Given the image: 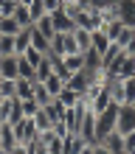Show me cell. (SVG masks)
I'll use <instances>...</instances> for the list:
<instances>
[{
    "label": "cell",
    "mask_w": 135,
    "mask_h": 154,
    "mask_svg": "<svg viewBox=\"0 0 135 154\" xmlns=\"http://www.w3.org/2000/svg\"><path fill=\"white\" fill-rule=\"evenodd\" d=\"M20 109H23V118H34L40 112V104L34 98H20Z\"/></svg>",
    "instance_id": "d4e9b609"
},
{
    "label": "cell",
    "mask_w": 135,
    "mask_h": 154,
    "mask_svg": "<svg viewBox=\"0 0 135 154\" xmlns=\"http://www.w3.org/2000/svg\"><path fill=\"white\" fill-rule=\"evenodd\" d=\"M0 154H8V149H3V146H0Z\"/></svg>",
    "instance_id": "e575fe53"
},
{
    "label": "cell",
    "mask_w": 135,
    "mask_h": 154,
    "mask_svg": "<svg viewBox=\"0 0 135 154\" xmlns=\"http://www.w3.org/2000/svg\"><path fill=\"white\" fill-rule=\"evenodd\" d=\"M90 154H110V151H107L101 143H96V140H93V143H90Z\"/></svg>",
    "instance_id": "1f68e13d"
},
{
    "label": "cell",
    "mask_w": 135,
    "mask_h": 154,
    "mask_svg": "<svg viewBox=\"0 0 135 154\" xmlns=\"http://www.w3.org/2000/svg\"><path fill=\"white\" fill-rule=\"evenodd\" d=\"M0 104H3V95H0Z\"/></svg>",
    "instance_id": "d590c367"
},
{
    "label": "cell",
    "mask_w": 135,
    "mask_h": 154,
    "mask_svg": "<svg viewBox=\"0 0 135 154\" xmlns=\"http://www.w3.org/2000/svg\"><path fill=\"white\" fill-rule=\"evenodd\" d=\"M115 76H124V79L135 76V56H132V53H124V62H121V67H118Z\"/></svg>",
    "instance_id": "603a6c76"
},
{
    "label": "cell",
    "mask_w": 135,
    "mask_h": 154,
    "mask_svg": "<svg viewBox=\"0 0 135 154\" xmlns=\"http://www.w3.org/2000/svg\"><path fill=\"white\" fill-rule=\"evenodd\" d=\"M17 79H34V67H31L23 56H20V76H17Z\"/></svg>",
    "instance_id": "f1b7e54d"
},
{
    "label": "cell",
    "mask_w": 135,
    "mask_h": 154,
    "mask_svg": "<svg viewBox=\"0 0 135 154\" xmlns=\"http://www.w3.org/2000/svg\"><path fill=\"white\" fill-rule=\"evenodd\" d=\"M34 101H37L40 106H45V104L53 101V95L45 90V84H42V81H37V79H34Z\"/></svg>",
    "instance_id": "d6986e66"
},
{
    "label": "cell",
    "mask_w": 135,
    "mask_h": 154,
    "mask_svg": "<svg viewBox=\"0 0 135 154\" xmlns=\"http://www.w3.org/2000/svg\"><path fill=\"white\" fill-rule=\"evenodd\" d=\"M28 48H31V25H28V28H20L14 34V53H17V56H23Z\"/></svg>",
    "instance_id": "9c48e42d"
},
{
    "label": "cell",
    "mask_w": 135,
    "mask_h": 154,
    "mask_svg": "<svg viewBox=\"0 0 135 154\" xmlns=\"http://www.w3.org/2000/svg\"><path fill=\"white\" fill-rule=\"evenodd\" d=\"M0 95L14 98L17 95V79H0Z\"/></svg>",
    "instance_id": "cb8c5ba5"
},
{
    "label": "cell",
    "mask_w": 135,
    "mask_h": 154,
    "mask_svg": "<svg viewBox=\"0 0 135 154\" xmlns=\"http://www.w3.org/2000/svg\"><path fill=\"white\" fill-rule=\"evenodd\" d=\"M90 45H93V51L104 53L107 48H110V37H107L101 28H96V31H90Z\"/></svg>",
    "instance_id": "9a60e30c"
},
{
    "label": "cell",
    "mask_w": 135,
    "mask_h": 154,
    "mask_svg": "<svg viewBox=\"0 0 135 154\" xmlns=\"http://www.w3.org/2000/svg\"><path fill=\"white\" fill-rule=\"evenodd\" d=\"M115 112H118V106H107V109L101 115H96V140L98 137H104L107 132H113L115 129Z\"/></svg>",
    "instance_id": "5b68a950"
},
{
    "label": "cell",
    "mask_w": 135,
    "mask_h": 154,
    "mask_svg": "<svg viewBox=\"0 0 135 154\" xmlns=\"http://www.w3.org/2000/svg\"><path fill=\"white\" fill-rule=\"evenodd\" d=\"M124 53H135V34H132V39L124 45Z\"/></svg>",
    "instance_id": "d6a6232c"
},
{
    "label": "cell",
    "mask_w": 135,
    "mask_h": 154,
    "mask_svg": "<svg viewBox=\"0 0 135 154\" xmlns=\"http://www.w3.org/2000/svg\"><path fill=\"white\" fill-rule=\"evenodd\" d=\"M42 6H45V11H48V14H53L62 6V0H42Z\"/></svg>",
    "instance_id": "4dcf8cb0"
},
{
    "label": "cell",
    "mask_w": 135,
    "mask_h": 154,
    "mask_svg": "<svg viewBox=\"0 0 135 154\" xmlns=\"http://www.w3.org/2000/svg\"><path fill=\"white\" fill-rule=\"evenodd\" d=\"M79 101H82V93H76V90H70V87H65L56 95V104H62V106H76Z\"/></svg>",
    "instance_id": "2e32d148"
},
{
    "label": "cell",
    "mask_w": 135,
    "mask_h": 154,
    "mask_svg": "<svg viewBox=\"0 0 135 154\" xmlns=\"http://www.w3.org/2000/svg\"><path fill=\"white\" fill-rule=\"evenodd\" d=\"M121 87H124V101L132 104V98H135V76H127V79L121 76Z\"/></svg>",
    "instance_id": "4316f807"
},
{
    "label": "cell",
    "mask_w": 135,
    "mask_h": 154,
    "mask_svg": "<svg viewBox=\"0 0 135 154\" xmlns=\"http://www.w3.org/2000/svg\"><path fill=\"white\" fill-rule=\"evenodd\" d=\"M62 65H65V73H79L85 70V53H68L62 56Z\"/></svg>",
    "instance_id": "30bf717a"
},
{
    "label": "cell",
    "mask_w": 135,
    "mask_h": 154,
    "mask_svg": "<svg viewBox=\"0 0 135 154\" xmlns=\"http://www.w3.org/2000/svg\"><path fill=\"white\" fill-rule=\"evenodd\" d=\"M31 48H37V51H42V53H48V48H51V39L45 37V34H40L34 25H31Z\"/></svg>",
    "instance_id": "ffe728a7"
},
{
    "label": "cell",
    "mask_w": 135,
    "mask_h": 154,
    "mask_svg": "<svg viewBox=\"0 0 135 154\" xmlns=\"http://www.w3.org/2000/svg\"><path fill=\"white\" fill-rule=\"evenodd\" d=\"M20 76V56H0V79Z\"/></svg>",
    "instance_id": "52a82bcc"
},
{
    "label": "cell",
    "mask_w": 135,
    "mask_h": 154,
    "mask_svg": "<svg viewBox=\"0 0 135 154\" xmlns=\"http://www.w3.org/2000/svg\"><path fill=\"white\" fill-rule=\"evenodd\" d=\"M115 132H121V134L135 132V106L132 104L118 106V112H115Z\"/></svg>",
    "instance_id": "7a4b0ae2"
},
{
    "label": "cell",
    "mask_w": 135,
    "mask_h": 154,
    "mask_svg": "<svg viewBox=\"0 0 135 154\" xmlns=\"http://www.w3.org/2000/svg\"><path fill=\"white\" fill-rule=\"evenodd\" d=\"M14 20L20 23V28H28V25H34V17H31V8L28 6H23V3H17L14 6Z\"/></svg>",
    "instance_id": "5bb4252c"
},
{
    "label": "cell",
    "mask_w": 135,
    "mask_h": 154,
    "mask_svg": "<svg viewBox=\"0 0 135 154\" xmlns=\"http://www.w3.org/2000/svg\"><path fill=\"white\" fill-rule=\"evenodd\" d=\"M14 143H17L14 126H11V123H0V146H3V149H11Z\"/></svg>",
    "instance_id": "e0dca14e"
},
{
    "label": "cell",
    "mask_w": 135,
    "mask_h": 154,
    "mask_svg": "<svg viewBox=\"0 0 135 154\" xmlns=\"http://www.w3.org/2000/svg\"><path fill=\"white\" fill-rule=\"evenodd\" d=\"M132 106H135V98H132Z\"/></svg>",
    "instance_id": "8d00e7d4"
},
{
    "label": "cell",
    "mask_w": 135,
    "mask_h": 154,
    "mask_svg": "<svg viewBox=\"0 0 135 154\" xmlns=\"http://www.w3.org/2000/svg\"><path fill=\"white\" fill-rule=\"evenodd\" d=\"M70 34H73V39H76L79 53H85V51H90V48H93V45H90V28H79V25H76V28L70 31Z\"/></svg>",
    "instance_id": "4fadbf2b"
},
{
    "label": "cell",
    "mask_w": 135,
    "mask_h": 154,
    "mask_svg": "<svg viewBox=\"0 0 135 154\" xmlns=\"http://www.w3.org/2000/svg\"><path fill=\"white\" fill-rule=\"evenodd\" d=\"M23 118V109H20V98H3L0 104V123H17Z\"/></svg>",
    "instance_id": "3957f363"
},
{
    "label": "cell",
    "mask_w": 135,
    "mask_h": 154,
    "mask_svg": "<svg viewBox=\"0 0 135 154\" xmlns=\"http://www.w3.org/2000/svg\"><path fill=\"white\" fill-rule=\"evenodd\" d=\"M132 56H135V53H132Z\"/></svg>",
    "instance_id": "74e56055"
},
{
    "label": "cell",
    "mask_w": 135,
    "mask_h": 154,
    "mask_svg": "<svg viewBox=\"0 0 135 154\" xmlns=\"http://www.w3.org/2000/svg\"><path fill=\"white\" fill-rule=\"evenodd\" d=\"M79 154H90V143H87V146H85L82 151H79Z\"/></svg>",
    "instance_id": "836d02e7"
},
{
    "label": "cell",
    "mask_w": 135,
    "mask_h": 154,
    "mask_svg": "<svg viewBox=\"0 0 135 154\" xmlns=\"http://www.w3.org/2000/svg\"><path fill=\"white\" fill-rule=\"evenodd\" d=\"M42 84H45V90H48V93L56 98L62 90H65V76H59V73H51V76H45L42 79Z\"/></svg>",
    "instance_id": "8fae6325"
},
{
    "label": "cell",
    "mask_w": 135,
    "mask_h": 154,
    "mask_svg": "<svg viewBox=\"0 0 135 154\" xmlns=\"http://www.w3.org/2000/svg\"><path fill=\"white\" fill-rule=\"evenodd\" d=\"M17 31H20V23H17V20H14L11 14L0 17V34H8V37H14Z\"/></svg>",
    "instance_id": "44dd1931"
},
{
    "label": "cell",
    "mask_w": 135,
    "mask_h": 154,
    "mask_svg": "<svg viewBox=\"0 0 135 154\" xmlns=\"http://www.w3.org/2000/svg\"><path fill=\"white\" fill-rule=\"evenodd\" d=\"M17 98H34V79H17Z\"/></svg>",
    "instance_id": "7402d4cb"
},
{
    "label": "cell",
    "mask_w": 135,
    "mask_h": 154,
    "mask_svg": "<svg viewBox=\"0 0 135 154\" xmlns=\"http://www.w3.org/2000/svg\"><path fill=\"white\" fill-rule=\"evenodd\" d=\"M115 6H118L121 23L130 25V28H135V0H115Z\"/></svg>",
    "instance_id": "ba28073f"
},
{
    "label": "cell",
    "mask_w": 135,
    "mask_h": 154,
    "mask_svg": "<svg viewBox=\"0 0 135 154\" xmlns=\"http://www.w3.org/2000/svg\"><path fill=\"white\" fill-rule=\"evenodd\" d=\"M34 28H37L40 34H45V37H53V34H56V23H53V14H48V11H45L42 17H40V20L37 23H34Z\"/></svg>",
    "instance_id": "7c38bea8"
},
{
    "label": "cell",
    "mask_w": 135,
    "mask_h": 154,
    "mask_svg": "<svg viewBox=\"0 0 135 154\" xmlns=\"http://www.w3.org/2000/svg\"><path fill=\"white\" fill-rule=\"evenodd\" d=\"M53 23H56V31H73L76 25H73V20H70V17L62 11V6L56 8V11H53Z\"/></svg>",
    "instance_id": "ac0fdd59"
},
{
    "label": "cell",
    "mask_w": 135,
    "mask_h": 154,
    "mask_svg": "<svg viewBox=\"0 0 135 154\" xmlns=\"http://www.w3.org/2000/svg\"><path fill=\"white\" fill-rule=\"evenodd\" d=\"M51 53H56V56H68V53H79L76 48V39H73V34L70 31H56L51 37Z\"/></svg>",
    "instance_id": "6da1fadb"
},
{
    "label": "cell",
    "mask_w": 135,
    "mask_h": 154,
    "mask_svg": "<svg viewBox=\"0 0 135 154\" xmlns=\"http://www.w3.org/2000/svg\"><path fill=\"white\" fill-rule=\"evenodd\" d=\"M42 56H45V53H42V51H37V48H28V51H25V53H23V59H25V62H28V65H31L34 70H37V65H40V62H42Z\"/></svg>",
    "instance_id": "83f0119b"
},
{
    "label": "cell",
    "mask_w": 135,
    "mask_h": 154,
    "mask_svg": "<svg viewBox=\"0 0 135 154\" xmlns=\"http://www.w3.org/2000/svg\"><path fill=\"white\" fill-rule=\"evenodd\" d=\"M14 126V134H17V143H34L37 140V126H34V118H20Z\"/></svg>",
    "instance_id": "277c9868"
},
{
    "label": "cell",
    "mask_w": 135,
    "mask_h": 154,
    "mask_svg": "<svg viewBox=\"0 0 135 154\" xmlns=\"http://www.w3.org/2000/svg\"><path fill=\"white\" fill-rule=\"evenodd\" d=\"M96 143H101V146L107 149V151H110V154H124V134L121 132H107L104 134V137H98Z\"/></svg>",
    "instance_id": "8992f818"
},
{
    "label": "cell",
    "mask_w": 135,
    "mask_h": 154,
    "mask_svg": "<svg viewBox=\"0 0 135 154\" xmlns=\"http://www.w3.org/2000/svg\"><path fill=\"white\" fill-rule=\"evenodd\" d=\"M0 56H17L14 53V37L0 34Z\"/></svg>",
    "instance_id": "484cf974"
},
{
    "label": "cell",
    "mask_w": 135,
    "mask_h": 154,
    "mask_svg": "<svg viewBox=\"0 0 135 154\" xmlns=\"http://www.w3.org/2000/svg\"><path fill=\"white\" fill-rule=\"evenodd\" d=\"M124 154H135V132L124 134Z\"/></svg>",
    "instance_id": "f546056e"
}]
</instances>
